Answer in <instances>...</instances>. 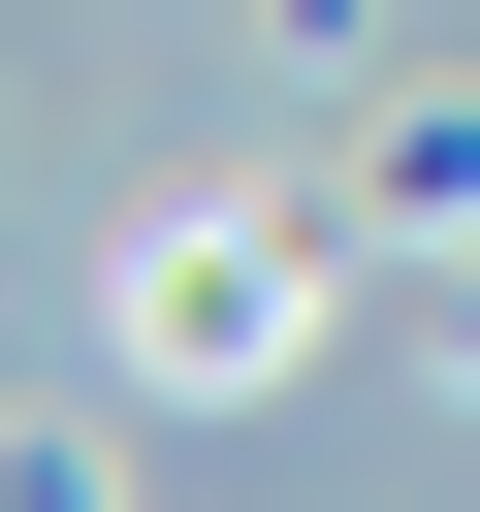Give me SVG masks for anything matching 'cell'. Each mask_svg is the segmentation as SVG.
Segmentation results:
<instances>
[{
  "label": "cell",
  "instance_id": "obj_1",
  "mask_svg": "<svg viewBox=\"0 0 480 512\" xmlns=\"http://www.w3.org/2000/svg\"><path fill=\"white\" fill-rule=\"evenodd\" d=\"M288 320H320V256H256V224H160V256H128V352H160V384H256Z\"/></svg>",
  "mask_w": 480,
  "mask_h": 512
}]
</instances>
